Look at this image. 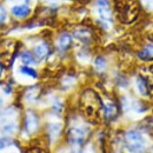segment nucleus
<instances>
[{"mask_svg": "<svg viewBox=\"0 0 153 153\" xmlns=\"http://www.w3.org/2000/svg\"><path fill=\"white\" fill-rule=\"evenodd\" d=\"M20 72L22 74H26V76H31V78H37L38 76L37 71L33 70V68H31V67H28V66H21L20 67Z\"/></svg>", "mask_w": 153, "mask_h": 153, "instance_id": "13", "label": "nucleus"}, {"mask_svg": "<svg viewBox=\"0 0 153 153\" xmlns=\"http://www.w3.org/2000/svg\"><path fill=\"white\" fill-rule=\"evenodd\" d=\"M125 144L128 151L133 153H140L145 149V141L138 131L131 130L125 135Z\"/></svg>", "mask_w": 153, "mask_h": 153, "instance_id": "3", "label": "nucleus"}, {"mask_svg": "<svg viewBox=\"0 0 153 153\" xmlns=\"http://www.w3.org/2000/svg\"><path fill=\"white\" fill-rule=\"evenodd\" d=\"M72 44V37L68 34V33H62L60 37H59V40H58V47L60 51L65 52L66 50H68V47L71 46Z\"/></svg>", "mask_w": 153, "mask_h": 153, "instance_id": "6", "label": "nucleus"}, {"mask_svg": "<svg viewBox=\"0 0 153 153\" xmlns=\"http://www.w3.org/2000/svg\"><path fill=\"white\" fill-rule=\"evenodd\" d=\"M96 66L99 68V70H104L105 66H106V61L102 57H99L96 59Z\"/></svg>", "mask_w": 153, "mask_h": 153, "instance_id": "18", "label": "nucleus"}, {"mask_svg": "<svg viewBox=\"0 0 153 153\" xmlns=\"http://www.w3.org/2000/svg\"><path fill=\"white\" fill-rule=\"evenodd\" d=\"M137 87L139 90V92L144 96H146L149 93V82L145 80V78L143 76H139L137 79Z\"/></svg>", "mask_w": 153, "mask_h": 153, "instance_id": "11", "label": "nucleus"}, {"mask_svg": "<svg viewBox=\"0 0 153 153\" xmlns=\"http://www.w3.org/2000/svg\"><path fill=\"white\" fill-rule=\"evenodd\" d=\"M86 137V130L80 127H72L68 132V141L72 146L79 147L84 144Z\"/></svg>", "mask_w": 153, "mask_h": 153, "instance_id": "4", "label": "nucleus"}, {"mask_svg": "<svg viewBox=\"0 0 153 153\" xmlns=\"http://www.w3.org/2000/svg\"><path fill=\"white\" fill-rule=\"evenodd\" d=\"M60 125L59 124H52V125H50L48 126V131H50V135L52 137V138H57L58 134L60 133Z\"/></svg>", "mask_w": 153, "mask_h": 153, "instance_id": "15", "label": "nucleus"}, {"mask_svg": "<svg viewBox=\"0 0 153 153\" xmlns=\"http://www.w3.org/2000/svg\"><path fill=\"white\" fill-rule=\"evenodd\" d=\"M25 128L28 133H34L38 128V119L33 112H27L25 118Z\"/></svg>", "mask_w": 153, "mask_h": 153, "instance_id": "5", "label": "nucleus"}, {"mask_svg": "<svg viewBox=\"0 0 153 153\" xmlns=\"http://www.w3.org/2000/svg\"><path fill=\"white\" fill-rule=\"evenodd\" d=\"M16 131V125L13 123H6L2 125V132L6 134H12Z\"/></svg>", "mask_w": 153, "mask_h": 153, "instance_id": "16", "label": "nucleus"}, {"mask_svg": "<svg viewBox=\"0 0 153 153\" xmlns=\"http://www.w3.org/2000/svg\"><path fill=\"white\" fill-rule=\"evenodd\" d=\"M7 18V14H6V10L2 7V6H0V24L1 22H4L5 20Z\"/></svg>", "mask_w": 153, "mask_h": 153, "instance_id": "20", "label": "nucleus"}, {"mask_svg": "<svg viewBox=\"0 0 153 153\" xmlns=\"http://www.w3.org/2000/svg\"><path fill=\"white\" fill-rule=\"evenodd\" d=\"M76 37L78 39H80L81 41H84V42H87V40L90 39L91 34H90V32L87 30H80V31L76 32Z\"/></svg>", "mask_w": 153, "mask_h": 153, "instance_id": "14", "label": "nucleus"}, {"mask_svg": "<svg viewBox=\"0 0 153 153\" xmlns=\"http://www.w3.org/2000/svg\"><path fill=\"white\" fill-rule=\"evenodd\" d=\"M115 10L119 19L124 22H131L138 16V5L135 0H115Z\"/></svg>", "mask_w": 153, "mask_h": 153, "instance_id": "1", "label": "nucleus"}, {"mask_svg": "<svg viewBox=\"0 0 153 153\" xmlns=\"http://www.w3.org/2000/svg\"><path fill=\"white\" fill-rule=\"evenodd\" d=\"M21 61L24 64H26V65H31V64H34L36 62V59H34V56L31 52L26 51V52H24L21 54Z\"/></svg>", "mask_w": 153, "mask_h": 153, "instance_id": "12", "label": "nucleus"}, {"mask_svg": "<svg viewBox=\"0 0 153 153\" xmlns=\"http://www.w3.org/2000/svg\"><path fill=\"white\" fill-rule=\"evenodd\" d=\"M81 106L88 117H94L99 108L102 107V102L93 91H86L81 97Z\"/></svg>", "mask_w": 153, "mask_h": 153, "instance_id": "2", "label": "nucleus"}, {"mask_svg": "<svg viewBox=\"0 0 153 153\" xmlns=\"http://www.w3.org/2000/svg\"><path fill=\"white\" fill-rule=\"evenodd\" d=\"M97 5L99 8H107L108 7V1L107 0H98Z\"/></svg>", "mask_w": 153, "mask_h": 153, "instance_id": "21", "label": "nucleus"}, {"mask_svg": "<svg viewBox=\"0 0 153 153\" xmlns=\"http://www.w3.org/2000/svg\"><path fill=\"white\" fill-rule=\"evenodd\" d=\"M101 110L104 111V114L107 119H113L115 115H117V106L112 102H108L107 105H104L102 104V107Z\"/></svg>", "mask_w": 153, "mask_h": 153, "instance_id": "9", "label": "nucleus"}, {"mask_svg": "<svg viewBox=\"0 0 153 153\" xmlns=\"http://www.w3.org/2000/svg\"><path fill=\"white\" fill-rule=\"evenodd\" d=\"M147 72H149V76L145 78V80H146L147 82H152L153 84V64L147 67Z\"/></svg>", "mask_w": 153, "mask_h": 153, "instance_id": "19", "label": "nucleus"}, {"mask_svg": "<svg viewBox=\"0 0 153 153\" xmlns=\"http://www.w3.org/2000/svg\"><path fill=\"white\" fill-rule=\"evenodd\" d=\"M11 143H12V141H11V139H10V138H6V137L0 138V150L8 147V146L11 145Z\"/></svg>", "mask_w": 153, "mask_h": 153, "instance_id": "17", "label": "nucleus"}, {"mask_svg": "<svg viewBox=\"0 0 153 153\" xmlns=\"http://www.w3.org/2000/svg\"><path fill=\"white\" fill-rule=\"evenodd\" d=\"M30 12L31 11H30V8L26 5H18V6L12 7V14L14 17H17V18H20V19L28 17Z\"/></svg>", "mask_w": 153, "mask_h": 153, "instance_id": "7", "label": "nucleus"}, {"mask_svg": "<svg viewBox=\"0 0 153 153\" xmlns=\"http://www.w3.org/2000/svg\"><path fill=\"white\" fill-rule=\"evenodd\" d=\"M50 53V47L46 42H41L34 47V54L38 59H45Z\"/></svg>", "mask_w": 153, "mask_h": 153, "instance_id": "8", "label": "nucleus"}, {"mask_svg": "<svg viewBox=\"0 0 153 153\" xmlns=\"http://www.w3.org/2000/svg\"><path fill=\"white\" fill-rule=\"evenodd\" d=\"M139 58L141 60H151L153 59V45H147L145 46L139 53H138Z\"/></svg>", "mask_w": 153, "mask_h": 153, "instance_id": "10", "label": "nucleus"}]
</instances>
